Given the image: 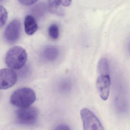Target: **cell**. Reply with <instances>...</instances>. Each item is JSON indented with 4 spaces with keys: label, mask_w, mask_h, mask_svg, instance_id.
<instances>
[{
    "label": "cell",
    "mask_w": 130,
    "mask_h": 130,
    "mask_svg": "<svg viewBox=\"0 0 130 130\" xmlns=\"http://www.w3.org/2000/svg\"><path fill=\"white\" fill-rule=\"evenodd\" d=\"M27 59L26 50L21 46H15L8 51L5 56V62L10 69L18 70L23 67Z\"/></svg>",
    "instance_id": "cell-1"
},
{
    "label": "cell",
    "mask_w": 130,
    "mask_h": 130,
    "mask_svg": "<svg viewBox=\"0 0 130 130\" xmlns=\"http://www.w3.org/2000/svg\"><path fill=\"white\" fill-rule=\"evenodd\" d=\"M36 99V95L33 90L29 88H23L12 93L10 102L14 106L22 108L30 106Z\"/></svg>",
    "instance_id": "cell-2"
},
{
    "label": "cell",
    "mask_w": 130,
    "mask_h": 130,
    "mask_svg": "<svg viewBox=\"0 0 130 130\" xmlns=\"http://www.w3.org/2000/svg\"><path fill=\"white\" fill-rule=\"evenodd\" d=\"M39 116V111L35 107L29 106L20 108L15 112L17 123L20 125L31 126L36 123Z\"/></svg>",
    "instance_id": "cell-3"
},
{
    "label": "cell",
    "mask_w": 130,
    "mask_h": 130,
    "mask_svg": "<svg viewBox=\"0 0 130 130\" xmlns=\"http://www.w3.org/2000/svg\"><path fill=\"white\" fill-rule=\"evenodd\" d=\"M84 130H104L98 118L89 109L84 108L80 111Z\"/></svg>",
    "instance_id": "cell-4"
},
{
    "label": "cell",
    "mask_w": 130,
    "mask_h": 130,
    "mask_svg": "<svg viewBox=\"0 0 130 130\" xmlns=\"http://www.w3.org/2000/svg\"><path fill=\"white\" fill-rule=\"evenodd\" d=\"M21 32V25L17 20H14L9 23L4 33L5 40L10 44L15 43L20 38Z\"/></svg>",
    "instance_id": "cell-5"
},
{
    "label": "cell",
    "mask_w": 130,
    "mask_h": 130,
    "mask_svg": "<svg viewBox=\"0 0 130 130\" xmlns=\"http://www.w3.org/2000/svg\"><path fill=\"white\" fill-rule=\"evenodd\" d=\"M18 79L17 73L8 68L0 69V89L9 88L15 85Z\"/></svg>",
    "instance_id": "cell-6"
},
{
    "label": "cell",
    "mask_w": 130,
    "mask_h": 130,
    "mask_svg": "<svg viewBox=\"0 0 130 130\" xmlns=\"http://www.w3.org/2000/svg\"><path fill=\"white\" fill-rule=\"evenodd\" d=\"M109 75H100L96 82V87L100 98L104 101L108 99L111 83Z\"/></svg>",
    "instance_id": "cell-7"
},
{
    "label": "cell",
    "mask_w": 130,
    "mask_h": 130,
    "mask_svg": "<svg viewBox=\"0 0 130 130\" xmlns=\"http://www.w3.org/2000/svg\"><path fill=\"white\" fill-rule=\"evenodd\" d=\"M71 2L72 0H48V8L52 13L63 16L65 14V11L62 6L68 7Z\"/></svg>",
    "instance_id": "cell-8"
},
{
    "label": "cell",
    "mask_w": 130,
    "mask_h": 130,
    "mask_svg": "<svg viewBox=\"0 0 130 130\" xmlns=\"http://www.w3.org/2000/svg\"><path fill=\"white\" fill-rule=\"evenodd\" d=\"M41 53L42 57L45 61L52 62L55 61L59 57V49L55 46H47L44 48Z\"/></svg>",
    "instance_id": "cell-9"
},
{
    "label": "cell",
    "mask_w": 130,
    "mask_h": 130,
    "mask_svg": "<svg viewBox=\"0 0 130 130\" xmlns=\"http://www.w3.org/2000/svg\"><path fill=\"white\" fill-rule=\"evenodd\" d=\"M24 26L25 32L30 36L34 34L38 28L35 18L31 15L26 16L24 19Z\"/></svg>",
    "instance_id": "cell-10"
},
{
    "label": "cell",
    "mask_w": 130,
    "mask_h": 130,
    "mask_svg": "<svg viewBox=\"0 0 130 130\" xmlns=\"http://www.w3.org/2000/svg\"><path fill=\"white\" fill-rule=\"evenodd\" d=\"M97 70L99 76L108 75L109 62L106 58H102L99 61L97 66Z\"/></svg>",
    "instance_id": "cell-11"
},
{
    "label": "cell",
    "mask_w": 130,
    "mask_h": 130,
    "mask_svg": "<svg viewBox=\"0 0 130 130\" xmlns=\"http://www.w3.org/2000/svg\"><path fill=\"white\" fill-rule=\"evenodd\" d=\"M72 87L71 82L69 79H63L59 83V91L62 92H68L71 89Z\"/></svg>",
    "instance_id": "cell-12"
},
{
    "label": "cell",
    "mask_w": 130,
    "mask_h": 130,
    "mask_svg": "<svg viewBox=\"0 0 130 130\" xmlns=\"http://www.w3.org/2000/svg\"><path fill=\"white\" fill-rule=\"evenodd\" d=\"M48 34L50 37L53 40H56L59 37V28L57 24H53L48 29Z\"/></svg>",
    "instance_id": "cell-13"
},
{
    "label": "cell",
    "mask_w": 130,
    "mask_h": 130,
    "mask_svg": "<svg viewBox=\"0 0 130 130\" xmlns=\"http://www.w3.org/2000/svg\"><path fill=\"white\" fill-rule=\"evenodd\" d=\"M8 18V13L5 8L0 5V28L6 23Z\"/></svg>",
    "instance_id": "cell-14"
},
{
    "label": "cell",
    "mask_w": 130,
    "mask_h": 130,
    "mask_svg": "<svg viewBox=\"0 0 130 130\" xmlns=\"http://www.w3.org/2000/svg\"><path fill=\"white\" fill-rule=\"evenodd\" d=\"M20 3L23 5L29 6L36 2L38 0H18Z\"/></svg>",
    "instance_id": "cell-15"
},
{
    "label": "cell",
    "mask_w": 130,
    "mask_h": 130,
    "mask_svg": "<svg viewBox=\"0 0 130 130\" xmlns=\"http://www.w3.org/2000/svg\"><path fill=\"white\" fill-rule=\"evenodd\" d=\"M53 130H71L69 127L65 124H60L57 125Z\"/></svg>",
    "instance_id": "cell-16"
},
{
    "label": "cell",
    "mask_w": 130,
    "mask_h": 130,
    "mask_svg": "<svg viewBox=\"0 0 130 130\" xmlns=\"http://www.w3.org/2000/svg\"><path fill=\"white\" fill-rule=\"evenodd\" d=\"M4 1V0H0V2H1L2 1Z\"/></svg>",
    "instance_id": "cell-17"
}]
</instances>
